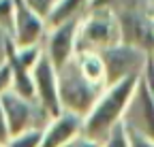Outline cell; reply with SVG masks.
Segmentation results:
<instances>
[{
	"instance_id": "cell-1",
	"label": "cell",
	"mask_w": 154,
	"mask_h": 147,
	"mask_svg": "<svg viewBox=\"0 0 154 147\" xmlns=\"http://www.w3.org/2000/svg\"><path fill=\"white\" fill-rule=\"evenodd\" d=\"M139 79L141 77H131L126 81L107 85L99 100L94 102V107L90 109V113L84 117L82 137L103 147L111 137V132L122 124L126 107L139 85Z\"/></svg>"
},
{
	"instance_id": "cell-2",
	"label": "cell",
	"mask_w": 154,
	"mask_h": 147,
	"mask_svg": "<svg viewBox=\"0 0 154 147\" xmlns=\"http://www.w3.org/2000/svg\"><path fill=\"white\" fill-rule=\"evenodd\" d=\"M120 43H122V32L116 9H111V4H88L79 22L77 53L79 51L103 53Z\"/></svg>"
},
{
	"instance_id": "cell-3",
	"label": "cell",
	"mask_w": 154,
	"mask_h": 147,
	"mask_svg": "<svg viewBox=\"0 0 154 147\" xmlns=\"http://www.w3.org/2000/svg\"><path fill=\"white\" fill-rule=\"evenodd\" d=\"M58 90H60L62 111L71 113V115H77L82 119L90 113L94 102L99 100V96L105 92V87L92 83L84 75L75 58L66 66H62L58 70Z\"/></svg>"
},
{
	"instance_id": "cell-4",
	"label": "cell",
	"mask_w": 154,
	"mask_h": 147,
	"mask_svg": "<svg viewBox=\"0 0 154 147\" xmlns=\"http://www.w3.org/2000/svg\"><path fill=\"white\" fill-rule=\"evenodd\" d=\"M0 107L5 111L11 137H17V134L28 132V130H43L51 122V117L43 111V107L36 100H28L24 96L15 94L13 90H9L0 98Z\"/></svg>"
},
{
	"instance_id": "cell-5",
	"label": "cell",
	"mask_w": 154,
	"mask_h": 147,
	"mask_svg": "<svg viewBox=\"0 0 154 147\" xmlns=\"http://www.w3.org/2000/svg\"><path fill=\"white\" fill-rule=\"evenodd\" d=\"M99 56H101V60L105 64L107 85L126 81L131 77H141L143 70H146L148 60L152 58V56H148V53L135 49V47H128L124 43L99 53Z\"/></svg>"
},
{
	"instance_id": "cell-6",
	"label": "cell",
	"mask_w": 154,
	"mask_h": 147,
	"mask_svg": "<svg viewBox=\"0 0 154 147\" xmlns=\"http://www.w3.org/2000/svg\"><path fill=\"white\" fill-rule=\"evenodd\" d=\"M122 32V43L128 47H135L148 56H154V32H152V19L146 13V9H135L133 4L126 9H116Z\"/></svg>"
},
{
	"instance_id": "cell-7",
	"label": "cell",
	"mask_w": 154,
	"mask_h": 147,
	"mask_svg": "<svg viewBox=\"0 0 154 147\" xmlns=\"http://www.w3.org/2000/svg\"><path fill=\"white\" fill-rule=\"evenodd\" d=\"M47 24L41 19L24 0H17L13 9V28H11V43L15 49H28L43 45V36H47Z\"/></svg>"
},
{
	"instance_id": "cell-8",
	"label": "cell",
	"mask_w": 154,
	"mask_h": 147,
	"mask_svg": "<svg viewBox=\"0 0 154 147\" xmlns=\"http://www.w3.org/2000/svg\"><path fill=\"white\" fill-rule=\"evenodd\" d=\"M32 81H34V96L36 102L43 107V111L54 119L62 115V104H60V90H58V70L49 62V58L43 53L38 64L32 68Z\"/></svg>"
},
{
	"instance_id": "cell-9",
	"label": "cell",
	"mask_w": 154,
	"mask_h": 147,
	"mask_svg": "<svg viewBox=\"0 0 154 147\" xmlns=\"http://www.w3.org/2000/svg\"><path fill=\"white\" fill-rule=\"evenodd\" d=\"M79 22L82 17L71 19L58 28H51L45 36V56L49 62L60 70L77 56V34H79Z\"/></svg>"
},
{
	"instance_id": "cell-10",
	"label": "cell",
	"mask_w": 154,
	"mask_h": 147,
	"mask_svg": "<svg viewBox=\"0 0 154 147\" xmlns=\"http://www.w3.org/2000/svg\"><path fill=\"white\" fill-rule=\"evenodd\" d=\"M122 126L128 132H137L154 141V98L146 87L143 79H139V85L126 107Z\"/></svg>"
},
{
	"instance_id": "cell-11",
	"label": "cell",
	"mask_w": 154,
	"mask_h": 147,
	"mask_svg": "<svg viewBox=\"0 0 154 147\" xmlns=\"http://www.w3.org/2000/svg\"><path fill=\"white\" fill-rule=\"evenodd\" d=\"M82 128H84L82 117L71 115V113L58 115L43 128L41 147H66L82 137Z\"/></svg>"
},
{
	"instance_id": "cell-12",
	"label": "cell",
	"mask_w": 154,
	"mask_h": 147,
	"mask_svg": "<svg viewBox=\"0 0 154 147\" xmlns=\"http://www.w3.org/2000/svg\"><path fill=\"white\" fill-rule=\"evenodd\" d=\"M86 9H88V2H82V0H56L54 11L47 17V30L82 17L86 13Z\"/></svg>"
},
{
	"instance_id": "cell-13",
	"label": "cell",
	"mask_w": 154,
	"mask_h": 147,
	"mask_svg": "<svg viewBox=\"0 0 154 147\" xmlns=\"http://www.w3.org/2000/svg\"><path fill=\"white\" fill-rule=\"evenodd\" d=\"M41 141H43V130H28L17 137H11L5 147H41Z\"/></svg>"
},
{
	"instance_id": "cell-14",
	"label": "cell",
	"mask_w": 154,
	"mask_h": 147,
	"mask_svg": "<svg viewBox=\"0 0 154 147\" xmlns=\"http://www.w3.org/2000/svg\"><path fill=\"white\" fill-rule=\"evenodd\" d=\"M28 2V7L41 17V19H45V24H47V17L51 15V11H54V4H56V0H26Z\"/></svg>"
},
{
	"instance_id": "cell-15",
	"label": "cell",
	"mask_w": 154,
	"mask_h": 147,
	"mask_svg": "<svg viewBox=\"0 0 154 147\" xmlns=\"http://www.w3.org/2000/svg\"><path fill=\"white\" fill-rule=\"evenodd\" d=\"M103 147H131V143H128V134H126V128L120 124V126L111 132V137L107 139V143H105Z\"/></svg>"
},
{
	"instance_id": "cell-16",
	"label": "cell",
	"mask_w": 154,
	"mask_h": 147,
	"mask_svg": "<svg viewBox=\"0 0 154 147\" xmlns=\"http://www.w3.org/2000/svg\"><path fill=\"white\" fill-rule=\"evenodd\" d=\"M13 87V75H11V66L9 62H5L0 66V98H2L7 92Z\"/></svg>"
},
{
	"instance_id": "cell-17",
	"label": "cell",
	"mask_w": 154,
	"mask_h": 147,
	"mask_svg": "<svg viewBox=\"0 0 154 147\" xmlns=\"http://www.w3.org/2000/svg\"><path fill=\"white\" fill-rule=\"evenodd\" d=\"M126 134H128V143H131V147H154V141L148 139V137H143V134L128 132V130H126Z\"/></svg>"
},
{
	"instance_id": "cell-18",
	"label": "cell",
	"mask_w": 154,
	"mask_h": 147,
	"mask_svg": "<svg viewBox=\"0 0 154 147\" xmlns=\"http://www.w3.org/2000/svg\"><path fill=\"white\" fill-rule=\"evenodd\" d=\"M11 139V130H9V124H7V117H5V111L2 107H0V145H7Z\"/></svg>"
},
{
	"instance_id": "cell-19",
	"label": "cell",
	"mask_w": 154,
	"mask_h": 147,
	"mask_svg": "<svg viewBox=\"0 0 154 147\" xmlns=\"http://www.w3.org/2000/svg\"><path fill=\"white\" fill-rule=\"evenodd\" d=\"M9 43H11V34L0 30V66L7 62V49H9Z\"/></svg>"
},
{
	"instance_id": "cell-20",
	"label": "cell",
	"mask_w": 154,
	"mask_h": 147,
	"mask_svg": "<svg viewBox=\"0 0 154 147\" xmlns=\"http://www.w3.org/2000/svg\"><path fill=\"white\" fill-rule=\"evenodd\" d=\"M69 147H101V145H96V143H92V141H88L86 137H79L77 141H73Z\"/></svg>"
},
{
	"instance_id": "cell-21",
	"label": "cell",
	"mask_w": 154,
	"mask_h": 147,
	"mask_svg": "<svg viewBox=\"0 0 154 147\" xmlns=\"http://www.w3.org/2000/svg\"><path fill=\"white\" fill-rule=\"evenodd\" d=\"M146 13L150 15V19H154V2H148L146 4Z\"/></svg>"
},
{
	"instance_id": "cell-22",
	"label": "cell",
	"mask_w": 154,
	"mask_h": 147,
	"mask_svg": "<svg viewBox=\"0 0 154 147\" xmlns=\"http://www.w3.org/2000/svg\"><path fill=\"white\" fill-rule=\"evenodd\" d=\"M152 32H154V19H152Z\"/></svg>"
},
{
	"instance_id": "cell-23",
	"label": "cell",
	"mask_w": 154,
	"mask_h": 147,
	"mask_svg": "<svg viewBox=\"0 0 154 147\" xmlns=\"http://www.w3.org/2000/svg\"><path fill=\"white\" fill-rule=\"evenodd\" d=\"M0 147H2V145H0Z\"/></svg>"
},
{
	"instance_id": "cell-24",
	"label": "cell",
	"mask_w": 154,
	"mask_h": 147,
	"mask_svg": "<svg viewBox=\"0 0 154 147\" xmlns=\"http://www.w3.org/2000/svg\"><path fill=\"white\" fill-rule=\"evenodd\" d=\"M152 58H154V56H152Z\"/></svg>"
}]
</instances>
